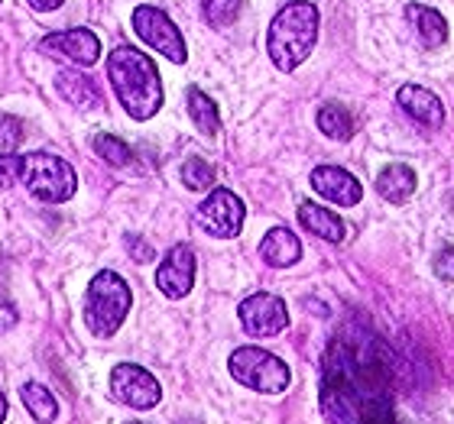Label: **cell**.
Masks as SVG:
<instances>
[{
	"mask_svg": "<svg viewBox=\"0 0 454 424\" xmlns=\"http://www.w3.org/2000/svg\"><path fill=\"white\" fill-rule=\"evenodd\" d=\"M399 353L370 324H340L322 353V415L328 424H399Z\"/></svg>",
	"mask_w": 454,
	"mask_h": 424,
	"instance_id": "cell-1",
	"label": "cell"
},
{
	"mask_svg": "<svg viewBox=\"0 0 454 424\" xmlns=\"http://www.w3.org/2000/svg\"><path fill=\"white\" fill-rule=\"evenodd\" d=\"M107 78L117 101L133 120H150L162 107V81L146 52L133 46H117L107 56Z\"/></svg>",
	"mask_w": 454,
	"mask_h": 424,
	"instance_id": "cell-2",
	"label": "cell"
},
{
	"mask_svg": "<svg viewBox=\"0 0 454 424\" xmlns=\"http://www.w3.org/2000/svg\"><path fill=\"white\" fill-rule=\"evenodd\" d=\"M318 23H322L318 7L309 0H293L276 13L266 33V52L279 72H295L312 56L318 42Z\"/></svg>",
	"mask_w": 454,
	"mask_h": 424,
	"instance_id": "cell-3",
	"label": "cell"
},
{
	"mask_svg": "<svg viewBox=\"0 0 454 424\" xmlns=\"http://www.w3.org/2000/svg\"><path fill=\"white\" fill-rule=\"evenodd\" d=\"M133 305L130 285L123 282L121 275L105 269L91 279L85 292V324L95 337H114L121 324L127 320Z\"/></svg>",
	"mask_w": 454,
	"mask_h": 424,
	"instance_id": "cell-4",
	"label": "cell"
},
{
	"mask_svg": "<svg viewBox=\"0 0 454 424\" xmlns=\"http://www.w3.org/2000/svg\"><path fill=\"white\" fill-rule=\"evenodd\" d=\"M20 181L27 185V191L33 198L46 201V204H66L68 198H75L78 191L75 169L62 156H52V152H43V150L23 156Z\"/></svg>",
	"mask_w": 454,
	"mask_h": 424,
	"instance_id": "cell-5",
	"label": "cell"
},
{
	"mask_svg": "<svg viewBox=\"0 0 454 424\" xmlns=\"http://www.w3.org/2000/svg\"><path fill=\"white\" fill-rule=\"evenodd\" d=\"M227 369L231 376L240 382V386L254 389V392H263V396H279L289 389L293 382V373L283 359L270 353L263 347H240L231 353L227 359Z\"/></svg>",
	"mask_w": 454,
	"mask_h": 424,
	"instance_id": "cell-6",
	"label": "cell"
},
{
	"mask_svg": "<svg viewBox=\"0 0 454 424\" xmlns=\"http://www.w3.org/2000/svg\"><path fill=\"white\" fill-rule=\"evenodd\" d=\"M133 33H137L150 49H156L160 56L176 62V66H182V62L189 58V49H185V39H182L179 27H176L160 7L140 4V7L133 10Z\"/></svg>",
	"mask_w": 454,
	"mask_h": 424,
	"instance_id": "cell-7",
	"label": "cell"
},
{
	"mask_svg": "<svg viewBox=\"0 0 454 424\" xmlns=\"http://www.w3.org/2000/svg\"><path fill=\"white\" fill-rule=\"evenodd\" d=\"M111 396L121 405L146 412V408H156L162 402V386L150 369L137 366V363H117L111 369Z\"/></svg>",
	"mask_w": 454,
	"mask_h": 424,
	"instance_id": "cell-8",
	"label": "cell"
},
{
	"mask_svg": "<svg viewBox=\"0 0 454 424\" xmlns=\"http://www.w3.org/2000/svg\"><path fill=\"white\" fill-rule=\"evenodd\" d=\"M244 201L237 198L234 191L215 189L208 198L195 208V224L205 230V234L218 236V240H231V236L240 234L244 227Z\"/></svg>",
	"mask_w": 454,
	"mask_h": 424,
	"instance_id": "cell-9",
	"label": "cell"
},
{
	"mask_svg": "<svg viewBox=\"0 0 454 424\" xmlns=\"http://www.w3.org/2000/svg\"><path fill=\"white\" fill-rule=\"evenodd\" d=\"M237 318H240V324H244L250 337H276V334H283L289 328L286 302L270 292H256L250 298H244L240 308H237Z\"/></svg>",
	"mask_w": 454,
	"mask_h": 424,
	"instance_id": "cell-10",
	"label": "cell"
},
{
	"mask_svg": "<svg viewBox=\"0 0 454 424\" xmlns=\"http://www.w3.org/2000/svg\"><path fill=\"white\" fill-rule=\"evenodd\" d=\"M192 285H195V253L189 243H176L166 253V259L156 266V289L166 298L179 302L192 292Z\"/></svg>",
	"mask_w": 454,
	"mask_h": 424,
	"instance_id": "cell-11",
	"label": "cell"
},
{
	"mask_svg": "<svg viewBox=\"0 0 454 424\" xmlns=\"http://www.w3.org/2000/svg\"><path fill=\"white\" fill-rule=\"evenodd\" d=\"M39 49L46 52V56H56V58H68V62H75V66L88 68L95 66L98 58H101V39L91 33V29H62V33H49Z\"/></svg>",
	"mask_w": 454,
	"mask_h": 424,
	"instance_id": "cell-12",
	"label": "cell"
},
{
	"mask_svg": "<svg viewBox=\"0 0 454 424\" xmlns=\"http://www.w3.org/2000/svg\"><path fill=\"white\" fill-rule=\"evenodd\" d=\"M309 181H312V189L318 191L325 201H332L338 208H354V204L364 201L360 181L354 179L348 169H340V166H318Z\"/></svg>",
	"mask_w": 454,
	"mask_h": 424,
	"instance_id": "cell-13",
	"label": "cell"
},
{
	"mask_svg": "<svg viewBox=\"0 0 454 424\" xmlns=\"http://www.w3.org/2000/svg\"><path fill=\"white\" fill-rule=\"evenodd\" d=\"M396 101H399V107H403L416 123H422L426 130H442V123H445V104L438 101L435 91H428V88H422V85H403Z\"/></svg>",
	"mask_w": 454,
	"mask_h": 424,
	"instance_id": "cell-14",
	"label": "cell"
},
{
	"mask_svg": "<svg viewBox=\"0 0 454 424\" xmlns=\"http://www.w3.org/2000/svg\"><path fill=\"white\" fill-rule=\"evenodd\" d=\"M260 259L273 269H289L302 259V243L289 227H273L270 234L260 240Z\"/></svg>",
	"mask_w": 454,
	"mask_h": 424,
	"instance_id": "cell-15",
	"label": "cell"
},
{
	"mask_svg": "<svg viewBox=\"0 0 454 424\" xmlns=\"http://www.w3.org/2000/svg\"><path fill=\"white\" fill-rule=\"evenodd\" d=\"M299 224L315 234L318 240H328V243H344L348 240V224L340 220L334 211L322 208V204H315V201H302L299 204Z\"/></svg>",
	"mask_w": 454,
	"mask_h": 424,
	"instance_id": "cell-16",
	"label": "cell"
},
{
	"mask_svg": "<svg viewBox=\"0 0 454 424\" xmlns=\"http://www.w3.org/2000/svg\"><path fill=\"white\" fill-rule=\"evenodd\" d=\"M56 88L68 104L82 107V111H91V107L101 104V88L95 85V78L82 75L78 68H62V72H56Z\"/></svg>",
	"mask_w": 454,
	"mask_h": 424,
	"instance_id": "cell-17",
	"label": "cell"
},
{
	"mask_svg": "<svg viewBox=\"0 0 454 424\" xmlns=\"http://www.w3.org/2000/svg\"><path fill=\"white\" fill-rule=\"evenodd\" d=\"M406 19L416 27V36L426 49H442L448 42V19L435 7L426 4H406Z\"/></svg>",
	"mask_w": 454,
	"mask_h": 424,
	"instance_id": "cell-18",
	"label": "cell"
},
{
	"mask_svg": "<svg viewBox=\"0 0 454 424\" xmlns=\"http://www.w3.org/2000/svg\"><path fill=\"white\" fill-rule=\"evenodd\" d=\"M377 191L389 204H403L416 191V172L409 169L406 162H389L387 169H380L377 175Z\"/></svg>",
	"mask_w": 454,
	"mask_h": 424,
	"instance_id": "cell-19",
	"label": "cell"
},
{
	"mask_svg": "<svg viewBox=\"0 0 454 424\" xmlns=\"http://www.w3.org/2000/svg\"><path fill=\"white\" fill-rule=\"evenodd\" d=\"M20 398H23L27 412L36 418L39 424L56 421L59 402H56V396H52V389H46L43 382H23V389H20Z\"/></svg>",
	"mask_w": 454,
	"mask_h": 424,
	"instance_id": "cell-20",
	"label": "cell"
},
{
	"mask_svg": "<svg viewBox=\"0 0 454 424\" xmlns=\"http://www.w3.org/2000/svg\"><path fill=\"white\" fill-rule=\"evenodd\" d=\"M318 130L328 136V140H338V143H348L354 136V117L344 104L332 101V104H325L318 111Z\"/></svg>",
	"mask_w": 454,
	"mask_h": 424,
	"instance_id": "cell-21",
	"label": "cell"
},
{
	"mask_svg": "<svg viewBox=\"0 0 454 424\" xmlns=\"http://www.w3.org/2000/svg\"><path fill=\"white\" fill-rule=\"evenodd\" d=\"M189 117L205 136H215V133L221 130L218 104H215L201 88H189Z\"/></svg>",
	"mask_w": 454,
	"mask_h": 424,
	"instance_id": "cell-22",
	"label": "cell"
},
{
	"mask_svg": "<svg viewBox=\"0 0 454 424\" xmlns=\"http://www.w3.org/2000/svg\"><path fill=\"white\" fill-rule=\"evenodd\" d=\"M95 152L107 162V166H117V169L130 166V159H133L130 146H127L123 140H117V136H111V133H98V136H95Z\"/></svg>",
	"mask_w": 454,
	"mask_h": 424,
	"instance_id": "cell-23",
	"label": "cell"
},
{
	"mask_svg": "<svg viewBox=\"0 0 454 424\" xmlns=\"http://www.w3.org/2000/svg\"><path fill=\"white\" fill-rule=\"evenodd\" d=\"M182 181H185V189H192V191H208V189H215V169H211L205 159L192 156V159L182 162Z\"/></svg>",
	"mask_w": 454,
	"mask_h": 424,
	"instance_id": "cell-24",
	"label": "cell"
},
{
	"mask_svg": "<svg viewBox=\"0 0 454 424\" xmlns=\"http://www.w3.org/2000/svg\"><path fill=\"white\" fill-rule=\"evenodd\" d=\"M240 7H244V0H201V10H205V19H208L211 27H231L237 17H240Z\"/></svg>",
	"mask_w": 454,
	"mask_h": 424,
	"instance_id": "cell-25",
	"label": "cell"
},
{
	"mask_svg": "<svg viewBox=\"0 0 454 424\" xmlns=\"http://www.w3.org/2000/svg\"><path fill=\"white\" fill-rule=\"evenodd\" d=\"M27 136V127L17 117H0V152H17V146Z\"/></svg>",
	"mask_w": 454,
	"mask_h": 424,
	"instance_id": "cell-26",
	"label": "cell"
},
{
	"mask_svg": "<svg viewBox=\"0 0 454 424\" xmlns=\"http://www.w3.org/2000/svg\"><path fill=\"white\" fill-rule=\"evenodd\" d=\"M23 172V156L17 152H0V189H10Z\"/></svg>",
	"mask_w": 454,
	"mask_h": 424,
	"instance_id": "cell-27",
	"label": "cell"
},
{
	"mask_svg": "<svg viewBox=\"0 0 454 424\" xmlns=\"http://www.w3.org/2000/svg\"><path fill=\"white\" fill-rule=\"evenodd\" d=\"M435 273H438V279L454 282V246L451 250H442V253L435 256Z\"/></svg>",
	"mask_w": 454,
	"mask_h": 424,
	"instance_id": "cell-28",
	"label": "cell"
},
{
	"mask_svg": "<svg viewBox=\"0 0 454 424\" xmlns=\"http://www.w3.org/2000/svg\"><path fill=\"white\" fill-rule=\"evenodd\" d=\"M127 250L133 253V259H137V263H150V259H153V246L146 243V240H140L137 234L127 236Z\"/></svg>",
	"mask_w": 454,
	"mask_h": 424,
	"instance_id": "cell-29",
	"label": "cell"
},
{
	"mask_svg": "<svg viewBox=\"0 0 454 424\" xmlns=\"http://www.w3.org/2000/svg\"><path fill=\"white\" fill-rule=\"evenodd\" d=\"M13 324H17V312H13L10 305H0V334H4V330H10Z\"/></svg>",
	"mask_w": 454,
	"mask_h": 424,
	"instance_id": "cell-30",
	"label": "cell"
},
{
	"mask_svg": "<svg viewBox=\"0 0 454 424\" xmlns=\"http://www.w3.org/2000/svg\"><path fill=\"white\" fill-rule=\"evenodd\" d=\"M29 7L39 10V13H49V10H59L62 7V0H27Z\"/></svg>",
	"mask_w": 454,
	"mask_h": 424,
	"instance_id": "cell-31",
	"label": "cell"
},
{
	"mask_svg": "<svg viewBox=\"0 0 454 424\" xmlns=\"http://www.w3.org/2000/svg\"><path fill=\"white\" fill-rule=\"evenodd\" d=\"M4 418H7V398H4V392H0V424H4Z\"/></svg>",
	"mask_w": 454,
	"mask_h": 424,
	"instance_id": "cell-32",
	"label": "cell"
},
{
	"mask_svg": "<svg viewBox=\"0 0 454 424\" xmlns=\"http://www.w3.org/2000/svg\"><path fill=\"white\" fill-rule=\"evenodd\" d=\"M127 424H143V421H127Z\"/></svg>",
	"mask_w": 454,
	"mask_h": 424,
	"instance_id": "cell-33",
	"label": "cell"
},
{
	"mask_svg": "<svg viewBox=\"0 0 454 424\" xmlns=\"http://www.w3.org/2000/svg\"><path fill=\"white\" fill-rule=\"evenodd\" d=\"M0 4H4V0H0Z\"/></svg>",
	"mask_w": 454,
	"mask_h": 424,
	"instance_id": "cell-34",
	"label": "cell"
}]
</instances>
